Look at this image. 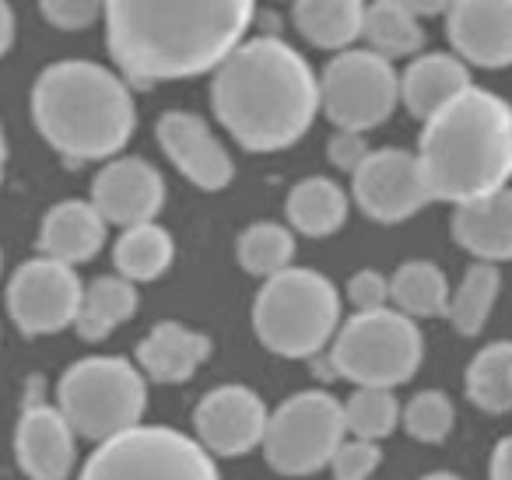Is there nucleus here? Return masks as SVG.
<instances>
[{
  "mask_svg": "<svg viewBox=\"0 0 512 480\" xmlns=\"http://www.w3.org/2000/svg\"><path fill=\"white\" fill-rule=\"evenodd\" d=\"M32 113L46 141L71 162L116 155L137 123L127 85L85 60H64L39 74Z\"/></svg>",
  "mask_w": 512,
  "mask_h": 480,
  "instance_id": "20e7f679",
  "label": "nucleus"
},
{
  "mask_svg": "<svg viewBox=\"0 0 512 480\" xmlns=\"http://www.w3.org/2000/svg\"><path fill=\"white\" fill-rule=\"evenodd\" d=\"M15 43V15H11L8 0H0V57Z\"/></svg>",
  "mask_w": 512,
  "mask_h": 480,
  "instance_id": "4c0bfd02",
  "label": "nucleus"
},
{
  "mask_svg": "<svg viewBox=\"0 0 512 480\" xmlns=\"http://www.w3.org/2000/svg\"><path fill=\"white\" fill-rule=\"evenodd\" d=\"M341 323V298L337 288L316 270H281L267 277L264 291L256 295L253 326L271 351L285 358L316 354Z\"/></svg>",
  "mask_w": 512,
  "mask_h": 480,
  "instance_id": "39448f33",
  "label": "nucleus"
},
{
  "mask_svg": "<svg viewBox=\"0 0 512 480\" xmlns=\"http://www.w3.org/2000/svg\"><path fill=\"white\" fill-rule=\"evenodd\" d=\"M365 155H369V148H365L362 134H355V130H341V134L330 141V162H334L337 169L355 172L358 165L365 162Z\"/></svg>",
  "mask_w": 512,
  "mask_h": 480,
  "instance_id": "c9c22d12",
  "label": "nucleus"
},
{
  "mask_svg": "<svg viewBox=\"0 0 512 480\" xmlns=\"http://www.w3.org/2000/svg\"><path fill=\"white\" fill-rule=\"evenodd\" d=\"M15 456L32 480H67L74 470V428L60 407L43 400L25 403L15 431Z\"/></svg>",
  "mask_w": 512,
  "mask_h": 480,
  "instance_id": "2eb2a0df",
  "label": "nucleus"
},
{
  "mask_svg": "<svg viewBox=\"0 0 512 480\" xmlns=\"http://www.w3.org/2000/svg\"><path fill=\"white\" fill-rule=\"evenodd\" d=\"M400 99V78L390 60L372 50H348L320 81V106L341 130L379 127Z\"/></svg>",
  "mask_w": 512,
  "mask_h": 480,
  "instance_id": "9d476101",
  "label": "nucleus"
},
{
  "mask_svg": "<svg viewBox=\"0 0 512 480\" xmlns=\"http://www.w3.org/2000/svg\"><path fill=\"white\" fill-rule=\"evenodd\" d=\"M351 176H355V197L362 211L376 221H386V225L411 218L432 200L418 155H407L397 148L369 151Z\"/></svg>",
  "mask_w": 512,
  "mask_h": 480,
  "instance_id": "f8f14e48",
  "label": "nucleus"
},
{
  "mask_svg": "<svg viewBox=\"0 0 512 480\" xmlns=\"http://www.w3.org/2000/svg\"><path fill=\"white\" fill-rule=\"evenodd\" d=\"M379 452L376 442H365V438H351V442H341L337 452L330 456V466H334V480H369L376 473Z\"/></svg>",
  "mask_w": 512,
  "mask_h": 480,
  "instance_id": "473e14b6",
  "label": "nucleus"
},
{
  "mask_svg": "<svg viewBox=\"0 0 512 480\" xmlns=\"http://www.w3.org/2000/svg\"><path fill=\"white\" fill-rule=\"evenodd\" d=\"M158 141L165 155L176 162V169L200 190H221L232 183V158L200 116L165 113L158 120Z\"/></svg>",
  "mask_w": 512,
  "mask_h": 480,
  "instance_id": "dca6fc26",
  "label": "nucleus"
},
{
  "mask_svg": "<svg viewBox=\"0 0 512 480\" xmlns=\"http://www.w3.org/2000/svg\"><path fill=\"white\" fill-rule=\"evenodd\" d=\"M295 256V239L285 225H253L242 232L239 239V263L256 277H274L281 270L292 267Z\"/></svg>",
  "mask_w": 512,
  "mask_h": 480,
  "instance_id": "c756f323",
  "label": "nucleus"
},
{
  "mask_svg": "<svg viewBox=\"0 0 512 480\" xmlns=\"http://www.w3.org/2000/svg\"><path fill=\"white\" fill-rule=\"evenodd\" d=\"M467 88H470L467 67L456 57H446V53L418 57L407 67L404 81H400V95H404L407 109L418 120H432L439 109H446L453 99H460Z\"/></svg>",
  "mask_w": 512,
  "mask_h": 480,
  "instance_id": "412c9836",
  "label": "nucleus"
},
{
  "mask_svg": "<svg viewBox=\"0 0 512 480\" xmlns=\"http://www.w3.org/2000/svg\"><path fill=\"white\" fill-rule=\"evenodd\" d=\"M211 340L179 323H158L137 347V365L155 382H183L204 365Z\"/></svg>",
  "mask_w": 512,
  "mask_h": 480,
  "instance_id": "aec40b11",
  "label": "nucleus"
},
{
  "mask_svg": "<svg viewBox=\"0 0 512 480\" xmlns=\"http://www.w3.org/2000/svg\"><path fill=\"white\" fill-rule=\"evenodd\" d=\"M43 15L50 18L57 29H88L92 22H99V15L106 11V0H39Z\"/></svg>",
  "mask_w": 512,
  "mask_h": 480,
  "instance_id": "72a5a7b5",
  "label": "nucleus"
},
{
  "mask_svg": "<svg viewBox=\"0 0 512 480\" xmlns=\"http://www.w3.org/2000/svg\"><path fill=\"white\" fill-rule=\"evenodd\" d=\"M137 309V288L127 277H95L85 291H81V305L74 326L85 340H102L127 323Z\"/></svg>",
  "mask_w": 512,
  "mask_h": 480,
  "instance_id": "4be33fe9",
  "label": "nucleus"
},
{
  "mask_svg": "<svg viewBox=\"0 0 512 480\" xmlns=\"http://www.w3.org/2000/svg\"><path fill=\"white\" fill-rule=\"evenodd\" d=\"M344 442V407L330 393H299L267 417L264 449L278 473L306 477L330 463Z\"/></svg>",
  "mask_w": 512,
  "mask_h": 480,
  "instance_id": "1a4fd4ad",
  "label": "nucleus"
},
{
  "mask_svg": "<svg viewBox=\"0 0 512 480\" xmlns=\"http://www.w3.org/2000/svg\"><path fill=\"white\" fill-rule=\"evenodd\" d=\"M404 424L418 442H442L453 431V403L446 393H418L404 410Z\"/></svg>",
  "mask_w": 512,
  "mask_h": 480,
  "instance_id": "2f4dec72",
  "label": "nucleus"
},
{
  "mask_svg": "<svg viewBox=\"0 0 512 480\" xmlns=\"http://www.w3.org/2000/svg\"><path fill=\"white\" fill-rule=\"evenodd\" d=\"M81 281L74 267L57 263L50 256L32 260L18 267L8 288V309L22 333L39 337V333H57L67 323H74L81 305Z\"/></svg>",
  "mask_w": 512,
  "mask_h": 480,
  "instance_id": "9b49d317",
  "label": "nucleus"
},
{
  "mask_svg": "<svg viewBox=\"0 0 512 480\" xmlns=\"http://www.w3.org/2000/svg\"><path fill=\"white\" fill-rule=\"evenodd\" d=\"M390 298L397 302V312L404 316H442L449 309V284L446 274L432 263H407L393 274Z\"/></svg>",
  "mask_w": 512,
  "mask_h": 480,
  "instance_id": "bb28decb",
  "label": "nucleus"
},
{
  "mask_svg": "<svg viewBox=\"0 0 512 480\" xmlns=\"http://www.w3.org/2000/svg\"><path fill=\"white\" fill-rule=\"evenodd\" d=\"M453 235L460 246L488 263L512 260V190H495L488 197L456 204Z\"/></svg>",
  "mask_w": 512,
  "mask_h": 480,
  "instance_id": "6ab92c4d",
  "label": "nucleus"
},
{
  "mask_svg": "<svg viewBox=\"0 0 512 480\" xmlns=\"http://www.w3.org/2000/svg\"><path fill=\"white\" fill-rule=\"evenodd\" d=\"M60 414L74 435L109 442L123 431L137 428L148 403L144 375L123 358H88L67 368L57 386Z\"/></svg>",
  "mask_w": 512,
  "mask_h": 480,
  "instance_id": "423d86ee",
  "label": "nucleus"
},
{
  "mask_svg": "<svg viewBox=\"0 0 512 480\" xmlns=\"http://www.w3.org/2000/svg\"><path fill=\"white\" fill-rule=\"evenodd\" d=\"M256 0H106L113 60L130 81L197 78L242 43Z\"/></svg>",
  "mask_w": 512,
  "mask_h": 480,
  "instance_id": "f257e3e1",
  "label": "nucleus"
},
{
  "mask_svg": "<svg viewBox=\"0 0 512 480\" xmlns=\"http://www.w3.org/2000/svg\"><path fill=\"white\" fill-rule=\"evenodd\" d=\"M81 480H218L200 442L172 428H130L99 442Z\"/></svg>",
  "mask_w": 512,
  "mask_h": 480,
  "instance_id": "6e6552de",
  "label": "nucleus"
},
{
  "mask_svg": "<svg viewBox=\"0 0 512 480\" xmlns=\"http://www.w3.org/2000/svg\"><path fill=\"white\" fill-rule=\"evenodd\" d=\"M491 480H512V438H502L491 459Z\"/></svg>",
  "mask_w": 512,
  "mask_h": 480,
  "instance_id": "e433bc0d",
  "label": "nucleus"
},
{
  "mask_svg": "<svg viewBox=\"0 0 512 480\" xmlns=\"http://www.w3.org/2000/svg\"><path fill=\"white\" fill-rule=\"evenodd\" d=\"M400 421V403L390 389L379 386H358V393L344 403V431L365 442L386 438Z\"/></svg>",
  "mask_w": 512,
  "mask_h": 480,
  "instance_id": "7c9ffc66",
  "label": "nucleus"
},
{
  "mask_svg": "<svg viewBox=\"0 0 512 480\" xmlns=\"http://www.w3.org/2000/svg\"><path fill=\"white\" fill-rule=\"evenodd\" d=\"M404 4L421 18V15H439V11H449L456 0H404Z\"/></svg>",
  "mask_w": 512,
  "mask_h": 480,
  "instance_id": "58836bf2",
  "label": "nucleus"
},
{
  "mask_svg": "<svg viewBox=\"0 0 512 480\" xmlns=\"http://www.w3.org/2000/svg\"><path fill=\"white\" fill-rule=\"evenodd\" d=\"M330 365L355 386L390 389L407 382L421 365V333L397 309L358 312L334 340Z\"/></svg>",
  "mask_w": 512,
  "mask_h": 480,
  "instance_id": "0eeeda50",
  "label": "nucleus"
},
{
  "mask_svg": "<svg viewBox=\"0 0 512 480\" xmlns=\"http://www.w3.org/2000/svg\"><path fill=\"white\" fill-rule=\"evenodd\" d=\"M165 200V183L144 158H120L109 162L106 169L95 176L92 186V204L102 214V221L134 228L148 225Z\"/></svg>",
  "mask_w": 512,
  "mask_h": 480,
  "instance_id": "4468645a",
  "label": "nucleus"
},
{
  "mask_svg": "<svg viewBox=\"0 0 512 480\" xmlns=\"http://www.w3.org/2000/svg\"><path fill=\"white\" fill-rule=\"evenodd\" d=\"M348 298L358 312H376L386 309V298H390V284L376 274V270H362L355 274V281L348 284Z\"/></svg>",
  "mask_w": 512,
  "mask_h": 480,
  "instance_id": "f704fd0d",
  "label": "nucleus"
},
{
  "mask_svg": "<svg viewBox=\"0 0 512 480\" xmlns=\"http://www.w3.org/2000/svg\"><path fill=\"white\" fill-rule=\"evenodd\" d=\"M425 480H460V477H453V473H432V477H425Z\"/></svg>",
  "mask_w": 512,
  "mask_h": 480,
  "instance_id": "a19ab883",
  "label": "nucleus"
},
{
  "mask_svg": "<svg viewBox=\"0 0 512 480\" xmlns=\"http://www.w3.org/2000/svg\"><path fill=\"white\" fill-rule=\"evenodd\" d=\"M214 113L249 151H278L309 130L320 81L288 43L260 36L239 43L214 67Z\"/></svg>",
  "mask_w": 512,
  "mask_h": 480,
  "instance_id": "f03ea898",
  "label": "nucleus"
},
{
  "mask_svg": "<svg viewBox=\"0 0 512 480\" xmlns=\"http://www.w3.org/2000/svg\"><path fill=\"white\" fill-rule=\"evenodd\" d=\"M264 400L246 386H221L207 393L197 407V435L207 452L218 456H242L256 449L267 435Z\"/></svg>",
  "mask_w": 512,
  "mask_h": 480,
  "instance_id": "ddd939ff",
  "label": "nucleus"
},
{
  "mask_svg": "<svg viewBox=\"0 0 512 480\" xmlns=\"http://www.w3.org/2000/svg\"><path fill=\"white\" fill-rule=\"evenodd\" d=\"M113 260L120 277H127V281H155L172 263V235L158 228L155 221L134 225L120 235Z\"/></svg>",
  "mask_w": 512,
  "mask_h": 480,
  "instance_id": "a878e982",
  "label": "nucleus"
},
{
  "mask_svg": "<svg viewBox=\"0 0 512 480\" xmlns=\"http://www.w3.org/2000/svg\"><path fill=\"white\" fill-rule=\"evenodd\" d=\"M467 393L488 414L512 410V344H491L470 361Z\"/></svg>",
  "mask_w": 512,
  "mask_h": 480,
  "instance_id": "cd10ccee",
  "label": "nucleus"
},
{
  "mask_svg": "<svg viewBox=\"0 0 512 480\" xmlns=\"http://www.w3.org/2000/svg\"><path fill=\"white\" fill-rule=\"evenodd\" d=\"M498 270L491 263H477V267L467 270L463 284L456 288V295H449V309L446 316L453 319V326L467 337L481 333V326L488 323L491 305L498 298Z\"/></svg>",
  "mask_w": 512,
  "mask_h": 480,
  "instance_id": "c85d7f7f",
  "label": "nucleus"
},
{
  "mask_svg": "<svg viewBox=\"0 0 512 480\" xmlns=\"http://www.w3.org/2000/svg\"><path fill=\"white\" fill-rule=\"evenodd\" d=\"M362 36L369 39L372 53L393 60L411 57L425 46V32L418 25V15L404 0H372L362 18Z\"/></svg>",
  "mask_w": 512,
  "mask_h": 480,
  "instance_id": "5701e85b",
  "label": "nucleus"
},
{
  "mask_svg": "<svg viewBox=\"0 0 512 480\" xmlns=\"http://www.w3.org/2000/svg\"><path fill=\"white\" fill-rule=\"evenodd\" d=\"M428 193L453 204L505 190L512 179V106L481 88L425 120L418 151Z\"/></svg>",
  "mask_w": 512,
  "mask_h": 480,
  "instance_id": "7ed1b4c3",
  "label": "nucleus"
},
{
  "mask_svg": "<svg viewBox=\"0 0 512 480\" xmlns=\"http://www.w3.org/2000/svg\"><path fill=\"white\" fill-rule=\"evenodd\" d=\"M106 242V221L95 211V204L85 200H64L57 204L43 221V232H39V249L43 256L67 267H78L88 263Z\"/></svg>",
  "mask_w": 512,
  "mask_h": 480,
  "instance_id": "a211bd4d",
  "label": "nucleus"
},
{
  "mask_svg": "<svg viewBox=\"0 0 512 480\" xmlns=\"http://www.w3.org/2000/svg\"><path fill=\"white\" fill-rule=\"evenodd\" d=\"M365 0H295V22L309 43L341 50L362 36Z\"/></svg>",
  "mask_w": 512,
  "mask_h": 480,
  "instance_id": "b1692460",
  "label": "nucleus"
},
{
  "mask_svg": "<svg viewBox=\"0 0 512 480\" xmlns=\"http://www.w3.org/2000/svg\"><path fill=\"white\" fill-rule=\"evenodd\" d=\"M4 162H8V144H4V127H0V179H4Z\"/></svg>",
  "mask_w": 512,
  "mask_h": 480,
  "instance_id": "ea45409f",
  "label": "nucleus"
},
{
  "mask_svg": "<svg viewBox=\"0 0 512 480\" xmlns=\"http://www.w3.org/2000/svg\"><path fill=\"white\" fill-rule=\"evenodd\" d=\"M288 218L302 235H330L344 225L348 218V197L337 183L330 179H306L292 190L288 197Z\"/></svg>",
  "mask_w": 512,
  "mask_h": 480,
  "instance_id": "393cba45",
  "label": "nucleus"
},
{
  "mask_svg": "<svg viewBox=\"0 0 512 480\" xmlns=\"http://www.w3.org/2000/svg\"><path fill=\"white\" fill-rule=\"evenodd\" d=\"M449 39L481 67L512 64V0H456L449 8Z\"/></svg>",
  "mask_w": 512,
  "mask_h": 480,
  "instance_id": "f3484780",
  "label": "nucleus"
}]
</instances>
